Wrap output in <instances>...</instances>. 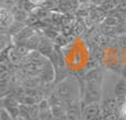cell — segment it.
I'll list each match as a JSON object with an SVG mask.
<instances>
[{
  "instance_id": "cell-1",
  "label": "cell",
  "mask_w": 126,
  "mask_h": 120,
  "mask_svg": "<svg viewBox=\"0 0 126 120\" xmlns=\"http://www.w3.org/2000/svg\"><path fill=\"white\" fill-rule=\"evenodd\" d=\"M15 15L6 7L0 8V26L1 29H9L15 24Z\"/></svg>"
},
{
  "instance_id": "cell-2",
  "label": "cell",
  "mask_w": 126,
  "mask_h": 120,
  "mask_svg": "<svg viewBox=\"0 0 126 120\" xmlns=\"http://www.w3.org/2000/svg\"><path fill=\"white\" fill-rule=\"evenodd\" d=\"M102 112V108L98 102L90 103L84 110V120H95Z\"/></svg>"
},
{
  "instance_id": "cell-3",
  "label": "cell",
  "mask_w": 126,
  "mask_h": 120,
  "mask_svg": "<svg viewBox=\"0 0 126 120\" xmlns=\"http://www.w3.org/2000/svg\"><path fill=\"white\" fill-rule=\"evenodd\" d=\"M87 86L90 87H100L103 80V71L101 69H94L87 73Z\"/></svg>"
},
{
  "instance_id": "cell-4",
  "label": "cell",
  "mask_w": 126,
  "mask_h": 120,
  "mask_svg": "<svg viewBox=\"0 0 126 120\" xmlns=\"http://www.w3.org/2000/svg\"><path fill=\"white\" fill-rule=\"evenodd\" d=\"M37 50L47 58H50L51 56H53V53H54V49H53L52 42L48 41V40H43V39L40 40Z\"/></svg>"
},
{
  "instance_id": "cell-5",
  "label": "cell",
  "mask_w": 126,
  "mask_h": 120,
  "mask_svg": "<svg viewBox=\"0 0 126 120\" xmlns=\"http://www.w3.org/2000/svg\"><path fill=\"white\" fill-rule=\"evenodd\" d=\"M57 94L60 98L62 99H69L72 94V86H70L69 81L64 80L57 87Z\"/></svg>"
},
{
  "instance_id": "cell-6",
  "label": "cell",
  "mask_w": 126,
  "mask_h": 120,
  "mask_svg": "<svg viewBox=\"0 0 126 120\" xmlns=\"http://www.w3.org/2000/svg\"><path fill=\"white\" fill-rule=\"evenodd\" d=\"M9 81V68L6 62H1L0 65V83L2 88H4L6 83Z\"/></svg>"
},
{
  "instance_id": "cell-7",
  "label": "cell",
  "mask_w": 126,
  "mask_h": 120,
  "mask_svg": "<svg viewBox=\"0 0 126 120\" xmlns=\"http://www.w3.org/2000/svg\"><path fill=\"white\" fill-rule=\"evenodd\" d=\"M7 57H8V60L10 61L13 65H18V63L21 62L22 57L18 53L17 49L16 48H10L8 49V52H7Z\"/></svg>"
},
{
  "instance_id": "cell-8",
  "label": "cell",
  "mask_w": 126,
  "mask_h": 120,
  "mask_svg": "<svg viewBox=\"0 0 126 120\" xmlns=\"http://www.w3.org/2000/svg\"><path fill=\"white\" fill-rule=\"evenodd\" d=\"M114 92L117 97H125L126 96V80H120L115 85V89Z\"/></svg>"
},
{
  "instance_id": "cell-9",
  "label": "cell",
  "mask_w": 126,
  "mask_h": 120,
  "mask_svg": "<svg viewBox=\"0 0 126 120\" xmlns=\"http://www.w3.org/2000/svg\"><path fill=\"white\" fill-rule=\"evenodd\" d=\"M98 7H100L104 12H112V11H114L116 8L115 3H114L112 0H103V1L98 4Z\"/></svg>"
},
{
  "instance_id": "cell-10",
  "label": "cell",
  "mask_w": 126,
  "mask_h": 120,
  "mask_svg": "<svg viewBox=\"0 0 126 120\" xmlns=\"http://www.w3.org/2000/svg\"><path fill=\"white\" fill-rule=\"evenodd\" d=\"M38 107H39V115L50 111V105H49L48 100H41Z\"/></svg>"
},
{
  "instance_id": "cell-11",
  "label": "cell",
  "mask_w": 126,
  "mask_h": 120,
  "mask_svg": "<svg viewBox=\"0 0 126 120\" xmlns=\"http://www.w3.org/2000/svg\"><path fill=\"white\" fill-rule=\"evenodd\" d=\"M0 120H15L11 117V115L8 112V110L4 107L1 108V112H0Z\"/></svg>"
},
{
  "instance_id": "cell-12",
  "label": "cell",
  "mask_w": 126,
  "mask_h": 120,
  "mask_svg": "<svg viewBox=\"0 0 126 120\" xmlns=\"http://www.w3.org/2000/svg\"><path fill=\"white\" fill-rule=\"evenodd\" d=\"M29 2H30L31 4H33V6H39V4L43 3L44 0H29Z\"/></svg>"
},
{
  "instance_id": "cell-13",
  "label": "cell",
  "mask_w": 126,
  "mask_h": 120,
  "mask_svg": "<svg viewBox=\"0 0 126 120\" xmlns=\"http://www.w3.org/2000/svg\"><path fill=\"white\" fill-rule=\"evenodd\" d=\"M121 112H122V115L124 116V118L126 119V101L124 102V105L122 106V110H121Z\"/></svg>"
},
{
  "instance_id": "cell-14",
  "label": "cell",
  "mask_w": 126,
  "mask_h": 120,
  "mask_svg": "<svg viewBox=\"0 0 126 120\" xmlns=\"http://www.w3.org/2000/svg\"><path fill=\"white\" fill-rule=\"evenodd\" d=\"M122 76H123V78L126 80V65L122 68Z\"/></svg>"
},
{
  "instance_id": "cell-15",
  "label": "cell",
  "mask_w": 126,
  "mask_h": 120,
  "mask_svg": "<svg viewBox=\"0 0 126 120\" xmlns=\"http://www.w3.org/2000/svg\"><path fill=\"white\" fill-rule=\"evenodd\" d=\"M112 1H113V2H114V3H115V6H116V7H117V6H118V4H120V3H121V2H122V1H123V0H112Z\"/></svg>"
}]
</instances>
